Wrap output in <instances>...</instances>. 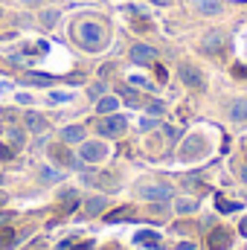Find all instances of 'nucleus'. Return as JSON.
Instances as JSON below:
<instances>
[{
    "mask_svg": "<svg viewBox=\"0 0 247 250\" xmlns=\"http://www.w3.org/2000/svg\"><path fill=\"white\" fill-rule=\"evenodd\" d=\"M154 3H160V6H166V3H172V0H154Z\"/></svg>",
    "mask_w": 247,
    "mask_h": 250,
    "instance_id": "nucleus-35",
    "label": "nucleus"
},
{
    "mask_svg": "<svg viewBox=\"0 0 247 250\" xmlns=\"http://www.w3.org/2000/svg\"><path fill=\"white\" fill-rule=\"evenodd\" d=\"M9 218H12V215H6V212H0V224H3V221H9Z\"/></svg>",
    "mask_w": 247,
    "mask_h": 250,
    "instance_id": "nucleus-32",
    "label": "nucleus"
},
{
    "mask_svg": "<svg viewBox=\"0 0 247 250\" xmlns=\"http://www.w3.org/2000/svg\"><path fill=\"white\" fill-rule=\"evenodd\" d=\"M134 242H137V245H143V248H148V250H163L160 236H157V233H151V230H140Z\"/></svg>",
    "mask_w": 247,
    "mask_h": 250,
    "instance_id": "nucleus-8",
    "label": "nucleus"
},
{
    "mask_svg": "<svg viewBox=\"0 0 247 250\" xmlns=\"http://www.w3.org/2000/svg\"><path fill=\"white\" fill-rule=\"evenodd\" d=\"M131 62L154 64V62H157V50H154V47H148V44H134V47H131Z\"/></svg>",
    "mask_w": 247,
    "mask_h": 250,
    "instance_id": "nucleus-6",
    "label": "nucleus"
},
{
    "mask_svg": "<svg viewBox=\"0 0 247 250\" xmlns=\"http://www.w3.org/2000/svg\"><path fill=\"white\" fill-rule=\"evenodd\" d=\"M195 6H198L204 15H215V12H221V0H195Z\"/></svg>",
    "mask_w": 247,
    "mask_h": 250,
    "instance_id": "nucleus-15",
    "label": "nucleus"
},
{
    "mask_svg": "<svg viewBox=\"0 0 247 250\" xmlns=\"http://www.w3.org/2000/svg\"><path fill=\"white\" fill-rule=\"evenodd\" d=\"M242 181H247V166L242 169Z\"/></svg>",
    "mask_w": 247,
    "mask_h": 250,
    "instance_id": "nucleus-34",
    "label": "nucleus"
},
{
    "mask_svg": "<svg viewBox=\"0 0 247 250\" xmlns=\"http://www.w3.org/2000/svg\"><path fill=\"white\" fill-rule=\"evenodd\" d=\"M120 108V102H117V96H102L99 102H96V114H102V117H108V114H114Z\"/></svg>",
    "mask_w": 247,
    "mask_h": 250,
    "instance_id": "nucleus-11",
    "label": "nucleus"
},
{
    "mask_svg": "<svg viewBox=\"0 0 247 250\" xmlns=\"http://www.w3.org/2000/svg\"><path fill=\"white\" fill-rule=\"evenodd\" d=\"M230 117L233 123H247V99H236L230 105Z\"/></svg>",
    "mask_w": 247,
    "mask_h": 250,
    "instance_id": "nucleus-12",
    "label": "nucleus"
},
{
    "mask_svg": "<svg viewBox=\"0 0 247 250\" xmlns=\"http://www.w3.org/2000/svg\"><path fill=\"white\" fill-rule=\"evenodd\" d=\"M218 209H221V212H233V209H239V204H236V201L230 204V201H221V198H218Z\"/></svg>",
    "mask_w": 247,
    "mask_h": 250,
    "instance_id": "nucleus-22",
    "label": "nucleus"
},
{
    "mask_svg": "<svg viewBox=\"0 0 247 250\" xmlns=\"http://www.w3.org/2000/svg\"><path fill=\"white\" fill-rule=\"evenodd\" d=\"M90 96L102 99V96H105V84H93V87H90Z\"/></svg>",
    "mask_w": 247,
    "mask_h": 250,
    "instance_id": "nucleus-27",
    "label": "nucleus"
},
{
    "mask_svg": "<svg viewBox=\"0 0 247 250\" xmlns=\"http://www.w3.org/2000/svg\"><path fill=\"white\" fill-rule=\"evenodd\" d=\"M137 195L143 201H169L172 198V187L163 184V181H154V184H140Z\"/></svg>",
    "mask_w": 247,
    "mask_h": 250,
    "instance_id": "nucleus-2",
    "label": "nucleus"
},
{
    "mask_svg": "<svg viewBox=\"0 0 247 250\" xmlns=\"http://www.w3.org/2000/svg\"><path fill=\"white\" fill-rule=\"evenodd\" d=\"M23 120H26V128H29L32 134H44V131H47V120H44L41 114H35V111H29Z\"/></svg>",
    "mask_w": 247,
    "mask_h": 250,
    "instance_id": "nucleus-10",
    "label": "nucleus"
},
{
    "mask_svg": "<svg viewBox=\"0 0 247 250\" xmlns=\"http://www.w3.org/2000/svg\"><path fill=\"white\" fill-rule=\"evenodd\" d=\"M56 21H59V12H47L44 15V26H56Z\"/></svg>",
    "mask_w": 247,
    "mask_h": 250,
    "instance_id": "nucleus-24",
    "label": "nucleus"
},
{
    "mask_svg": "<svg viewBox=\"0 0 247 250\" xmlns=\"http://www.w3.org/2000/svg\"><path fill=\"white\" fill-rule=\"evenodd\" d=\"M62 207H64V209H70V212H73V209L79 207V195H76L73 189H70V192H64V195H62Z\"/></svg>",
    "mask_w": 247,
    "mask_h": 250,
    "instance_id": "nucleus-18",
    "label": "nucleus"
},
{
    "mask_svg": "<svg viewBox=\"0 0 247 250\" xmlns=\"http://www.w3.org/2000/svg\"><path fill=\"white\" fill-rule=\"evenodd\" d=\"M221 44H224V41H221V35H218V32H209V35L201 41V50H204V53H218V50H221Z\"/></svg>",
    "mask_w": 247,
    "mask_h": 250,
    "instance_id": "nucleus-14",
    "label": "nucleus"
},
{
    "mask_svg": "<svg viewBox=\"0 0 247 250\" xmlns=\"http://www.w3.org/2000/svg\"><path fill=\"white\" fill-rule=\"evenodd\" d=\"M120 93H123V96L128 99V102H131V105H140V99H137V93H134V90H128V87H120Z\"/></svg>",
    "mask_w": 247,
    "mask_h": 250,
    "instance_id": "nucleus-23",
    "label": "nucleus"
},
{
    "mask_svg": "<svg viewBox=\"0 0 247 250\" xmlns=\"http://www.w3.org/2000/svg\"><path fill=\"white\" fill-rule=\"evenodd\" d=\"M50 99H53V102H70L67 93H50Z\"/></svg>",
    "mask_w": 247,
    "mask_h": 250,
    "instance_id": "nucleus-28",
    "label": "nucleus"
},
{
    "mask_svg": "<svg viewBox=\"0 0 247 250\" xmlns=\"http://www.w3.org/2000/svg\"><path fill=\"white\" fill-rule=\"evenodd\" d=\"M131 212H134L131 207H123V209H114V212H108V215H105V221H111V224H117V221H125V218H128Z\"/></svg>",
    "mask_w": 247,
    "mask_h": 250,
    "instance_id": "nucleus-17",
    "label": "nucleus"
},
{
    "mask_svg": "<svg viewBox=\"0 0 247 250\" xmlns=\"http://www.w3.org/2000/svg\"><path fill=\"white\" fill-rule=\"evenodd\" d=\"M148 114H151V117H160V114H163V102H151V105H148Z\"/></svg>",
    "mask_w": 247,
    "mask_h": 250,
    "instance_id": "nucleus-26",
    "label": "nucleus"
},
{
    "mask_svg": "<svg viewBox=\"0 0 247 250\" xmlns=\"http://www.w3.org/2000/svg\"><path fill=\"white\" fill-rule=\"evenodd\" d=\"M239 233L247 239V218H242V224H239Z\"/></svg>",
    "mask_w": 247,
    "mask_h": 250,
    "instance_id": "nucleus-30",
    "label": "nucleus"
},
{
    "mask_svg": "<svg viewBox=\"0 0 247 250\" xmlns=\"http://www.w3.org/2000/svg\"><path fill=\"white\" fill-rule=\"evenodd\" d=\"M26 79H29V82H38V84H50V76H38V73H29Z\"/></svg>",
    "mask_w": 247,
    "mask_h": 250,
    "instance_id": "nucleus-25",
    "label": "nucleus"
},
{
    "mask_svg": "<svg viewBox=\"0 0 247 250\" xmlns=\"http://www.w3.org/2000/svg\"><path fill=\"white\" fill-rule=\"evenodd\" d=\"M125 128H128L125 117H117V114H114V117L108 114V117H105V120L99 123V131H102L105 137H123V134H125Z\"/></svg>",
    "mask_w": 247,
    "mask_h": 250,
    "instance_id": "nucleus-3",
    "label": "nucleus"
},
{
    "mask_svg": "<svg viewBox=\"0 0 247 250\" xmlns=\"http://www.w3.org/2000/svg\"><path fill=\"white\" fill-rule=\"evenodd\" d=\"M0 15H3V12H0Z\"/></svg>",
    "mask_w": 247,
    "mask_h": 250,
    "instance_id": "nucleus-36",
    "label": "nucleus"
},
{
    "mask_svg": "<svg viewBox=\"0 0 247 250\" xmlns=\"http://www.w3.org/2000/svg\"><path fill=\"white\" fill-rule=\"evenodd\" d=\"M204 151V140L201 137H189L184 143V148H181V157H198Z\"/></svg>",
    "mask_w": 247,
    "mask_h": 250,
    "instance_id": "nucleus-9",
    "label": "nucleus"
},
{
    "mask_svg": "<svg viewBox=\"0 0 247 250\" xmlns=\"http://www.w3.org/2000/svg\"><path fill=\"white\" fill-rule=\"evenodd\" d=\"M206 245H209V250H227V248H233V236H230V230L215 227V230H209Z\"/></svg>",
    "mask_w": 247,
    "mask_h": 250,
    "instance_id": "nucleus-4",
    "label": "nucleus"
},
{
    "mask_svg": "<svg viewBox=\"0 0 247 250\" xmlns=\"http://www.w3.org/2000/svg\"><path fill=\"white\" fill-rule=\"evenodd\" d=\"M44 181H59V175L53 169H44Z\"/></svg>",
    "mask_w": 247,
    "mask_h": 250,
    "instance_id": "nucleus-29",
    "label": "nucleus"
},
{
    "mask_svg": "<svg viewBox=\"0 0 247 250\" xmlns=\"http://www.w3.org/2000/svg\"><path fill=\"white\" fill-rule=\"evenodd\" d=\"M21 3H26V6H35V3H41V0H21Z\"/></svg>",
    "mask_w": 247,
    "mask_h": 250,
    "instance_id": "nucleus-33",
    "label": "nucleus"
},
{
    "mask_svg": "<svg viewBox=\"0 0 247 250\" xmlns=\"http://www.w3.org/2000/svg\"><path fill=\"white\" fill-rule=\"evenodd\" d=\"M73 35H76V41H79L84 50H90V53H96V50L105 47V29H102L99 23H93V21H82V23H76Z\"/></svg>",
    "mask_w": 247,
    "mask_h": 250,
    "instance_id": "nucleus-1",
    "label": "nucleus"
},
{
    "mask_svg": "<svg viewBox=\"0 0 247 250\" xmlns=\"http://www.w3.org/2000/svg\"><path fill=\"white\" fill-rule=\"evenodd\" d=\"M178 250H195V245H192V242H181V245H178Z\"/></svg>",
    "mask_w": 247,
    "mask_h": 250,
    "instance_id": "nucleus-31",
    "label": "nucleus"
},
{
    "mask_svg": "<svg viewBox=\"0 0 247 250\" xmlns=\"http://www.w3.org/2000/svg\"><path fill=\"white\" fill-rule=\"evenodd\" d=\"M102 209H105V198H90V201L84 204V212H87V215H99Z\"/></svg>",
    "mask_w": 247,
    "mask_h": 250,
    "instance_id": "nucleus-16",
    "label": "nucleus"
},
{
    "mask_svg": "<svg viewBox=\"0 0 247 250\" xmlns=\"http://www.w3.org/2000/svg\"><path fill=\"white\" fill-rule=\"evenodd\" d=\"M12 242H15V233H12L9 227H3V230H0V250L12 248Z\"/></svg>",
    "mask_w": 247,
    "mask_h": 250,
    "instance_id": "nucleus-19",
    "label": "nucleus"
},
{
    "mask_svg": "<svg viewBox=\"0 0 247 250\" xmlns=\"http://www.w3.org/2000/svg\"><path fill=\"white\" fill-rule=\"evenodd\" d=\"M175 207H178V212H192V209L198 207V201H178Z\"/></svg>",
    "mask_w": 247,
    "mask_h": 250,
    "instance_id": "nucleus-20",
    "label": "nucleus"
},
{
    "mask_svg": "<svg viewBox=\"0 0 247 250\" xmlns=\"http://www.w3.org/2000/svg\"><path fill=\"white\" fill-rule=\"evenodd\" d=\"M105 154H108L105 143H84L82 151H79V157H82L84 163H99V160H105Z\"/></svg>",
    "mask_w": 247,
    "mask_h": 250,
    "instance_id": "nucleus-5",
    "label": "nucleus"
},
{
    "mask_svg": "<svg viewBox=\"0 0 247 250\" xmlns=\"http://www.w3.org/2000/svg\"><path fill=\"white\" fill-rule=\"evenodd\" d=\"M181 79H184V84H189V87L204 90V76H201L192 64H181Z\"/></svg>",
    "mask_w": 247,
    "mask_h": 250,
    "instance_id": "nucleus-7",
    "label": "nucleus"
},
{
    "mask_svg": "<svg viewBox=\"0 0 247 250\" xmlns=\"http://www.w3.org/2000/svg\"><path fill=\"white\" fill-rule=\"evenodd\" d=\"M62 140L64 143H82L84 140V128L82 125H67L62 131Z\"/></svg>",
    "mask_w": 247,
    "mask_h": 250,
    "instance_id": "nucleus-13",
    "label": "nucleus"
},
{
    "mask_svg": "<svg viewBox=\"0 0 247 250\" xmlns=\"http://www.w3.org/2000/svg\"><path fill=\"white\" fill-rule=\"evenodd\" d=\"M62 248H67V250H93V242H82V245H70V242H64Z\"/></svg>",
    "mask_w": 247,
    "mask_h": 250,
    "instance_id": "nucleus-21",
    "label": "nucleus"
}]
</instances>
